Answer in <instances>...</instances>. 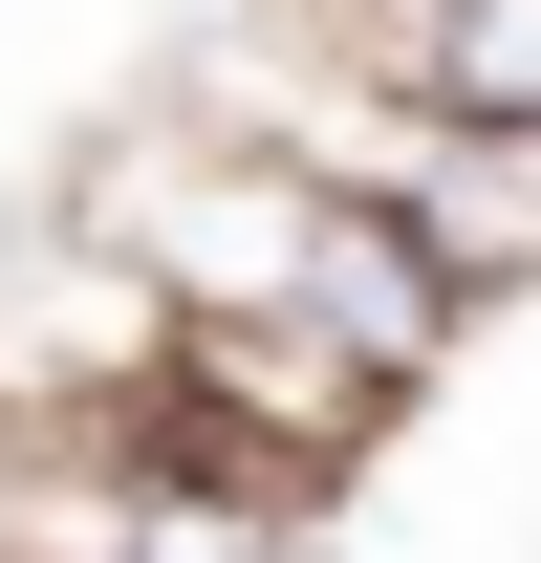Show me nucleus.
<instances>
[{"label": "nucleus", "instance_id": "obj_2", "mask_svg": "<svg viewBox=\"0 0 541 563\" xmlns=\"http://www.w3.org/2000/svg\"><path fill=\"white\" fill-rule=\"evenodd\" d=\"M152 347H174V303H152V282L109 261L66 196H44V217H0V433H22V455L109 433V412L152 390Z\"/></svg>", "mask_w": 541, "mask_h": 563}, {"label": "nucleus", "instance_id": "obj_1", "mask_svg": "<svg viewBox=\"0 0 541 563\" xmlns=\"http://www.w3.org/2000/svg\"><path fill=\"white\" fill-rule=\"evenodd\" d=\"M66 217L109 239V261L174 303V325H303L325 368H368V390H433L455 368V282H433V239L411 217H368V196H325V174H281V152H239L217 109H109L87 131V174H66Z\"/></svg>", "mask_w": 541, "mask_h": 563}, {"label": "nucleus", "instance_id": "obj_3", "mask_svg": "<svg viewBox=\"0 0 541 563\" xmlns=\"http://www.w3.org/2000/svg\"><path fill=\"white\" fill-rule=\"evenodd\" d=\"M325 22H346V66H390L433 131L541 152V0H325Z\"/></svg>", "mask_w": 541, "mask_h": 563}]
</instances>
